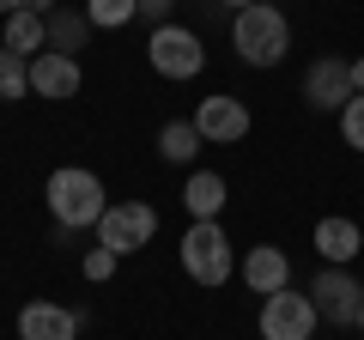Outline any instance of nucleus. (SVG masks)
Listing matches in <instances>:
<instances>
[{"label":"nucleus","mask_w":364,"mask_h":340,"mask_svg":"<svg viewBox=\"0 0 364 340\" xmlns=\"http://www.w3.org/2000/svg\"><path fill=\"white\" fill-rule=\"evenodd\" d=\"M231 43L237 55H243L249 67H279L291 49V25L279 6H267V0H255V6H243V13H231Z\"/></svg>","instance_id":"f257e3e1"},{"label":"nucleus","mask_w":364,"mask_h":340,"mask_svg":"<svg viewBox=\"0 0 364 340\" xmlns=\"http://www.w3.org/2000/svg\"><path fill=\"white\" fill-rule=\"evenodd\" d=\"M49 213H55L61 231H85V225H97V219L109 213V195H104V183H97L91 170L61 164V170L49 176Z\"/></svg>","instance_id":"f03ea898"},{"label":"nucleus","mask_w":364,"mask_h":340,"mask_svg":"<svg viewBox=\"0 0 364 340\" xmlns=\"http://www.w3.org/2000/svg\"><path fill=\"white\" fill-rule=\"evenodd\" d=\"M182 267H188V280H200V286H225L231 280V237L219 231V219H195L188 225V237H182Z\"/></svg>","instance_id":"7ed1b4c3"},{"label":"nucleus","mask_w":364,"mask_h":340,"mask_svg":"<svg viewBox=\"0 0 364 340\" xmlns=\"http://www.w3.org/2000/svg\"><path fill=\"white\" fill-rule=\"evenodd\" d=\"M146 61L158 67V79H195L207 67V49L188 25H158L152 43H146Z\"/></svg>","instance_id":"20e7f679"},{"label":"nucleus","mask_w":364,"mask_h":340,"mask_svg":"<svg viewBox=\"0 0 364 340\" xmlns=\"http://www.w3.org/2000/svg\"><path fill=\"white\" fill-rule=\"evenodd\" d=\"M158 237V213L146 201H109V213L97 219V243L116 249V255H134Z\"/></svg>","instance_id":"39448f33"},{"label":"nucleus","mask_w":364,"mask_h":340,"mask_svg":"<svg viewBox=\"0 0 364 340\" xmlns=\"http://www.w3.org/2000/svg\"><path fill=\"white\" fill-rule=\"evenodd\" d=\"M310 304H316V316H322V322L352 328V322L364 316V286L346 274V267H322V274H316V286H310Z\"/></svg>","instance_id":"423d86ee"},{"label":"nucleus","mask_w":364,"mask_h":340,"mask_svg":"<svg viewBox=\"0 0 364 340\" xmlns=\"http://www.w3.org/2000/svg\"><path fill=\"white\" fill-rule=\"evenodd\" d=\"M316 304H310V292H273L267 304H261V340H310L316 334Z\"/></svg>","instance_id":"0eeeda50"},{"label":"nucleus","mask_w":364,"mask_h":340,"mask_svg":"<svg viewBox=\"0 0 364 340\" xmlns=\"http://www.w3.org/2000/svg\"><path fill=\"white\" fill-rule=\"evenodd\" d=\"M304 97H310L316 110H346L352 97V61H340V55H322V61H310V73H304Z\"/></svg>","instance_id":"6e6552de"},{"label":"nucleus","mask_w":364,"mask_h":340,"mask_svg":"<svg viewBox=\"0 0 364 340\" xmlns=\"http://www.w3.org/2000/svg\"><path fill=\"white\" fill-rule=\"evenodd\" d=\"M79 85H85V73L73 55H55V49L31 55V92L37 97H79Z\"/></svg>","instance_id":"1a4fd4ad"},{"label":"nucleus","mask_w":364,"mask_h":340,"mask_svg":"<svg viewBox=\"0 0 364 340\" xmlns=\"http://www.w3.org/2000/svg\"><path fill=\"white\" fill-rule=\"evenodd\" d=\"M200 128V140H243L249 134V110H243V97H200V110L188 116Z\"/></svg>","instance_id":"9d476101"},{"label":"nucleus","mask_w":364,"mask_h":340,"mask_svg":"<svg viewBox=\"0 0 364 340\" xmlns=\"http://www.w3.org/2000/svg\"><path fill=\"white\" fill-rule=\"evenodd\" d=\"M73 328H79V316L61 310V304H49V298L18 310V340H73Z\"/></svg>","instance_id":"9b49d317"},{"label":"nucleus","mask_w":364,"mask_h":340,"mask_svg":"<svg viewBox=\"0 0 364 340\" xmlns=\"http://www.w3.org/2000/svg\"><path fill=\"white\" fill-rule=\"evenodd\" d=\"M286 280H291V262H286V249H273V243H261V249H249L243 255V286L249 292H286Z\"/></svg>","instance_id":"f8f14e48"},{"label":"nucleus","mask_w":364,"mask_h":340,"mask_svg":"<svg viewBox=\"0 0 364 340\" xmlns=\"http://www.w3.org/2000/svg\"><path fill=\"white\" fill-rule=\"evenodd\" d=\"M316 249L328 255V267H346L352 255L364 249V231L352 219H322V225H316Z\"/></svg>","instance_id":"ddd939ff"},{"label":"nucleus","mask_w":364,"mask_h":340,"mask_svg":"<svg viewBox=\"0 0 364 340\" xmlns=\"http://www.w3.org/2000/svg\"><path fill=\"white\" fill-rule=\"evenodd\" d=\"M0 49L43 55V49H49V25H43V13H13V18H6V31H0Z\"/></svg>","instance_id":"4468645a"},{"label":"nucleus","mask_w":364,"mask_h":340,"mask_svg":"<svg viewBox=\"0 0 364 340\" xmlns=\"http://www.w3.org/2000/svg\"><path fill=\"white\" fill-rule=\"evenodd\" d=\"M182 201H188V213H195V219H219V207H225V176L195 170V176H188V188H182Z\"/></svg>","instance_id":"2eb2a0df"},{"label":"nucleus","mask_w":364,"mask_h":340,"mask_svg":"<svg viewBox=\"0 0 364 340\" xmlns=\"http://www.w3.org/2000/svg\"><path fill=\"white\" fill-rule=\"evenodd\" d=\"M43 25H49V49H55V55H73L79 43H85V25H91V18H85V13H67V6H55Z\"/></svg>","instance_id":"dca6fc26"},{"label":"nucleus","mask_w":364,"mask_h":340,"mask_svg":"<svg viewBox=\"0 0 364 340\" xmlns=\"http://www.w3.org/2000/svg\"><path fill=\"white\" fill-rule=\"evenodd\" d=\"M200 146H207V140H200V128H195V122H164V134H158V152H164L170 164H188V158H195Z\"/></svg>","instance_id":"f3484780"},{"label":"nucleus","mask_w":364,"mask_h":340,"mask_svg":"<svg viewBox=\"0 0 364 340\" xmlns=\"http://www.w3.org/2000/svg\"><path fill=\"white\" fill-rule=\"evenodd\" d=\"M25 92H31V67H25V55L0 49V104H6V97H25Z\"/></svg>","instance_id":"a211bd4d"},{"label":"nucleus","mask_w":364,"mask_h":340,"mask_svg":"<svg viewBox=\"0 0 364 340\" xmlns=\"http://www.w3.org/2000/svg\"><path fill=\"white\" fill-rule=\"evenodd\" d=\"M85 18L91 25H128V18H140V0H85Z\"/></svg>","instance_id":"6ab92c4d"},{"label":"nucleus","mask_w":364,"mask_h":340,"mask_svg":"<svg viewBox=\"0 0 364 340\" xmlns=\"http://www.w3.org/2000/svg\"><path fill=\"white\" fill-rule=\"evenodd\" d=\"M340 134H346V146H352V152H364V92L352 97L346 110H340Z\"/></svg>","instance_id":"aec40b11"},{"label":"nucleus","mask_w":364,"mask_h":340,"mask_svg":"<svg viewBox=\"0 0 364 340\" xmlns=\"http://www.w3.org/2000/svg\"><path fill=\"white\" fill-rule=\"evenodd\" d=\"M116 262H122L116 249H104V243H97V249L85 255V280H109V274H116Z\"/></svg>","instance_id":"412c9836"},{"label":"nucleus","mask_w":364,"mask_h":340,"mask_svg":"<svg viewBox=\"0 0 364 340\" xmlns=\"http://www.w3.org/2000/svg\"><path fill=\"white\" fill-rule=\"evenodd\" d=\"M170 6H176V0H140V18H152V31H158L170 18Z\"/></svg>","instance_id":"4be33fe9"},{"label":"nucleus","mask_w":364,"mask_h":340,"mask_svg":"<svg viewBox=\"0 0 364 340\" xmlns=\"http://www.w3.org/2000/svg\"><path fill=\"white\" fill-rule=\"evenodd\" d=\"M25 13H43V18H49V13H55V0H25Z\"/></svg>","instance_id":"5701e85b"},{"label":"nucleus","mask_w":364,"mask_h":340,"mask_svg":"<svg viewBox=\"0 0 364 340\" xmlns=\"http://www.w3.org/2000/svg\"><path fill=\"white\" fill-rule=\"evenodd\" d=\"M352 92H364V55L352 61Z\"/></svg>","instance_id":"b1692460"},{"label":"nucleus","mask_w":364,"mask_h":340,"mask_svg":"<svg viewBox=\"0 0 364 340\" xmlns=\"http://www.w3.org/2000/svg\"><path fill=\"white\" fill-rule=\"evenodd\" d=\"M13 13H25V0H0V18H13Z\"/></svg>","instance_id":"393cba45"},{"label":"nucleus","mask_w":364,"mask_h":340,"mask_svg":"<svg viewBox=\"0 0 364 340\" xmlns=\"http://www.w3.org/2000/svg\"><path fill=\"white\" fill-rule=\"evenodd\" d=\"M219 6H231V13H243V6H255V0H219Z\"/></svg>","instance_id":"a878e982"},{"label":"nucleus","mask_w":364,"mask_h":340,"mask_svg":"<svg viewBox=\"0 0 364 340\" xmlns=\"http://www.w3.org/2000/svg\"><path fill=\"white\" fill-rule=\"evenodd\" d=\"M358 334H364V316H358Z\"/></svg>","instance_id":"bb28decb"}]
</instances>
